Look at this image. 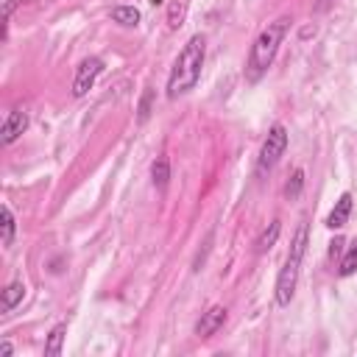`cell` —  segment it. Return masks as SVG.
I'll list each match as a JSON object with an SVG mask.
<instances>
[{
	"instance_id": "obj_1",
	"label": "cell",
	"mask_w": 357,
	"mask_h": 357,
	"mask_svg": "<svg viewBox=\"0 0 357 357\" xmlns=\"http://www.w3.org/2000/svg\"><path fill=\"white\" fill-rule=\"evenodd\" d=\"M204 59H206V42L201 33L190 36L184 42V47L178 50L170 75H167V98H181L190 89H195L201 70H204Z\"/></svg>"
},
{
	"instance_id": "obj_2",
	"label": "cell",
	"mask_w": 357,
	"mask_h": 357,
	"mask_svg": "<svg viewBox=\"0 0 357 357\" xmlns=\"http://www.w3.org/2000/svg\"><path fill=\"white\" fill-rule=\"evenodd\" d=\"M290 17L287 14H282V17H276L273 22H268L262 31H259V36L254 39V45H251V50H248V61H245V75H248V81H259L265 73H268V67L273 64V59H276V53H279V45L284 42V36H287V31H290Z\"/></svg>"
},
{
	"instance_id": "obj_3",
	"label": "cell",
	"mask_w": 357,
	"mask_h": 357,
	"mask_svg": "<svg viewBox=\"0 0 357 357\" xmlns=\"http://www.w3.org/2000/svg\"><path fill=\"white\" fill-rule=\"evenodd\" d=\"M307 245H310V226L307 223H298L293 240H290V251L284 257V265L276 276V307H287L296 296V287H298V273H301V262H304V254H307Z\"/></svg>"
},
{
	"instance_id": "obj_4",
	"label": "cell",
	"mask_w": 357,
	"mask_h": 357,
	"mask_svg": "<svg viewBox=\"0 0 357 357\" xmlns=\"http://www.w3.org/2000/svg\"><path fill=\"white\" fill-rule=\"evenodd\" d=\"M284 151H287V128L282 123H273L268 137L262 139V148H259V156H257V176H268L279 165Z\"/></svg>"
},
{
	"instance_id": "obj_5",
	"label": "cell",
	"mask_w": 357,
	"mask_h": 357,
	"mask_svg": "<svg viewBox=\"0 0 357 357\" xmlns=\"http://www.w3.org/2000/svg\"><path fill=\"white\" fill-rule=\"evenodd\" d=\"M100 73H103V59H98V56L84 59L75 67V75H73V95L75 98H84L95 86V81L100 78Z\"/></svg>"
},
{
	"instance_id": "obj_6",
	"label": "cell",
	"mask_w": 357,
	"mask_h": 357,
	"mask_svg": "<svg viewBox=\"0 0 357 357\" xmlns=\"http://www.w3.org/2000/svg\"><path fill=\"white\" fill-rule=\"evenodd\" d=\"M28 128V112L25 109H11L3 120V128H0V142L3 145H11L22 137V131Z\"/></svg>"
},
{
	"instance_id": "obj_7",
	"label": "cell",
	"mask_w": 357,
	"mask_h": 357,
	"mask_svg": "<svg viewBox=\"0 0 357 357\" xmlns=\"http://www.w3.org/2000/svg\"><path fill=\"white\" fill-rule=\"evenodd\" d=\"M223 324H226V307L212 304L206 312H201V318L195 324V335L198 337H212V335H218L223 329Z\"/></svg>"
},
{
	"instance_id": "obj_8",
	"label": "cell",
	"mask_w": 357,
	"mask_h": 357,
	"mask_svg": "<svg viewBox=\"0 0 357 357\" xmlns=\"http://www.w3.org/2000/svg\"><path fill=\"white\" fill-rule=\"evenodd\" d=\"M349 215H351V192H343V195L335 201L332 212L326 215V229H332V231L343 229V226L349 223Z\"/></svg>"
},
{
	"instance_id": "obj_9",
	"label": "cell",
	"mask_w": 357,
	"mask_h": 357,
	"mask_svg": "<svg viewBox=\"0 0 357 357\" xmlns=\"http://www.w3.org/2000/svg\"><path fill=\"white\" fill-rule=\"evenodd\" d=\"M14 234H17V218H14L11 206L3 204V206H0V245H3V248H11Z\"/></svg>"
},
{
	"instance_id": "obj_10",
	"label": "cell",
	"mask_w": 357,
	"mask_h": 357,
	"mask_svg": "<svg viewBox=\"0 0 357 357\" xmlns=\"http://www.w3.org/2000/svg\"><path fill=\"white\" fill-rule=\"evenodd\" d=\"M22 296H25V284L17 279V282H8L6 287H3V301H0V312L3 315H8L20 301H22Z\"/></svg>"
},
{
	"instance_id": "obj_11",
	"label": "cell",
	"mask_w": 357,
	"mask_h": 357,
	"mask_svg": "<svg viewBox=\"0 0 357 357\" xmlns=\"http://www.w3.org/2000/svg\"><path fill=\"white\" fill-rule=\"evenodd\" d=\"M64 337H67V321L56 324V326L47 332V340H45V354H50V357L61 354V351H64Z\"/></svg>"
},
{
	"instance_id": "obj_12",
	"label": "cell",
	"mask_w": 357,
	"mask_h": 357,
	"mask_svg": "<svg viewBox=\"0 0 357 357\" xmlns=\"http://www.w3.org/2000/svg\"><path fill=\"white\" fill-rule=\"evenodd\" d=\"M279 234H282V220H271V223L262 229V234L257 237V254H265V251H271V248L276 245Z\"/></svg>"
},
{
	"instance_id": "obj_13",
	"label": "cell",
	"mask_w": 357,
	"mask_h": 357,
	"mask_svg": "<svg viewBox=\"0 0 357 357\" xmlns=\"http://www.w3.org/2000/svg\"><path fill=\"white\" fill-rule=\"evenodd\" d=\"M109 17H112V22H117L123 28H137L139 25V8H134V6H114Z\"/></svg>"
},
{
	"instance_id": "obj_14",
	"label": "cell",
	"mask_w": 357,
	"mask_h": 357,
	"mask_svg": "<svg viewBox=\"0 0 357 357\" xmlns=\"http://www.w3.org/2000/svg\"><path fill=\"white\" fill-rule=\"evenodd\" d=\"M187 8H190V0H170V3H167V28H170V31H176V28L184 25Z\"/></svg>"
},
{
	"instance_id": "obj_15",
	"label": "cell",
	"mask_w": 357,
	"mask_h": 357,
	"mask_svg": "<svg viewBox=\"0 0 357 357\" xmlns=\"http://www.w3.org/2000/svg\"><path fill=\"white\" fill-rule=\"evenodd\" d=\"M151 178H153V187H156L159 192L167 190V181H170V162H167L165 156H159V159L151 165Z\"/></svg>"
},
{
	"instance_id": "obj_16",
	"label": "cell",
	"mask_w": 357,
	"mask_h": 357,
	"mask_svg": "<svg viewBox=\"0 0 357 357\" xmlns=\"http://www.w3.org/2000/svg\"><path fill=\"white\" fill-rule=\"evenodd\" d=\"M301 190H304V170L296 167V170L290 173V178H287V184H284V198L293 201V198L301 195Z\"/></svg>"
},
{
	"instance_id": "obj_17",
	"label": "cell",
	"mask_w": 357,
	"mask_h": 357,
	"mask_svg": "<svg viewBox=\"0 0 357 357\" xmlns=\"http://www.w3.org/2000/svg\"><path fill=\"white\" fill-rule=\"evenodd\" d=\"M153 98H156V92H153L151 86H145V89H142V98H139V103H137V120H139V123H145V120L151 117V112H153Z\"/></svg>"
},
{
	"instance_id": "obj_18",
	"label": "cell",
	"mask_w": 357,
	"mask_h": 357,
	"mask_svg": "<svg viewBox=\"0 0 357 357\" xmlns=\"http://www.w3.org/2000/svg\"><path fill=\"white\" fill-rule=\"evenodd\" d=\"M351 273H357V243L346 248V254L337 265V276H351Z\"/></svg>"
},
{
	"instance_id": "obj_19",
	"label": "cell",
	"mask_w": 357,
	"mask_h": 357,
	"mask_svg": "<svg viewBox=\"0 0 357 357\" xmlns=\"http://www.w3.org/2000/svg\"><path fill=\"white\" fill-rule=\"evenodd\" d=\"M343 245H346V243H343V240H340V237H335V240H332V243H329V257H337V254H340V251H343Z\"/></svg>"
},
{
	"instance_id": "obj_20",
	"label": "cell",
	"mask_w": 357,
	"mask_h": 357,
	"mask_svg": "<svg viewBox=\"0 0 357 357\" xmlns=\"http://www.w3.org/2000/svg\"><path fill=\"white\" fill-rule=\"evenodd\" d=\"M11 351H14V346H11L8 340H3V343H0V357H8Z\"/></svg>"
}]
</instances>
